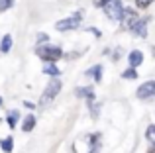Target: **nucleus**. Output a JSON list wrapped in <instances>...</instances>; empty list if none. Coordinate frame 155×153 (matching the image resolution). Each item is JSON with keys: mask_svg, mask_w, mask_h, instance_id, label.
I'll list each match as a JSON object with an SVG mask.
<instances>
[{"mask_svg": "<svg viewBox=\"0 0 155 153\" xmlns=\"http://www.w3.org/2000/svg\"><path fill=\"white\" fill-rule=\"evenodd\" d=\"M136 20H137V10H134V8H126V6H124V12H122V16H120L122 28H124V30H130V28L136 24Z\"/></svg>", "mask_w": 155, "mask_h": 153, "instance_id": "obj_5", "label": "nucleus"}, {"mask_svg": "<svg viewBox=\"0 0 155 153\" xmlns=\"http://www.w3.org/2000/svg\"><path fill=\"white\" fill-rule=\"evenodd\" d=\"M128 59H130V67H134V69H136V67H140L141 63H143V53H141V51H132V53L128 55Z\"/></svg>", "mask_w": 155, "mask_h": 153, "instance_id": "obj_9", "label": "nucleus"}, {"mask_svg": "<svg viewBox=\"0 0 155 153\" xmlns=\"http://www.w3.org/2000/svg\"><path fill=\"white\" fill-rule=\"evenodd\" d=\"M10 49H12V35L6 34L2 37V43H0V51H2V53H8Z\"/></svg>", "mask_w": 155, "mask_h": 153, "instance_id": "obj_15", "label": "nucleus"}, {"mask_svg": "<svg viewBox=\"0 0 155 153\" xmlns=\"http://www.w3.org/2000/svg\"><path fill=\"white\" fill-rule=\"evenodd\" d=\"M151 2H153V0H136L137 8H147V6H149Z\"/></svg>", "mask_w": 155, "mask_h": 153, "instance_id": "obj_19", "label": "nucleus"}, {"mask_svg": "<svg viewBox=\"0 0 155 153\" xmlns=\"http://www.w3.org/2000/svg\"><path fill=\"white\" fill-rule=\"evenodd\" d=\"M84 75H87V76H92V79L98 83V80L102 79V67H100V65H94V67H91V69H88Z\"/></svg>", "mask_w": 155, "mask_h": 153, "instance_id": "obj_12", "label": "nucleus"}, {"mask_svg": "<svg viewBox=\"0 0 155 153\" xmlns=\"http://www.w3.org/2000/svg\"><path fill=\"white\" fill-rule=\"evenodd\" d=\"M81 20H83V12H77L71 18L59 20V22L55 24V28H57V31H71V30H77V28H79Z\"/></svg>", "mask_w": 155, "mask_h": 153, "instance_id": "obj_3", "label": "nucleus"}, {"mask_svg": "<svg viewBox=\"0 0 155 153\" xmlns=\"http://www.w3.org/2000/svg\"><path fill=\"white\" fill-rule=\"evenodd\" d=\"M43 73H45V75H49V76H57V75L61 73V71L57 69V65H55V63L45 61V65H43Z\"/></svg>", "mask_w": 155, "mask_h": 153, "instance_id": "obj_14", "label": "nucleus"}, {"mask_svg": "<svg viewBox=\"0 0 155 153\" xmlns=\"http://www.w3.org/2000/svg\"><path fill=\"white\" fill-rule=\"evenodd\" d=\"M147 22H149L147 18H143V20L137 18V20H136V24H134L130 30H132L136 35H140V37H147Z\"/></svg>", "mask_w": 155, "mask_h": 153, "instance_id": "obj_7", "label": "nucleus"}, {"mask_svg": "<svg viewBox=\"0 0 155 153\" xmlns=\"http://www.w3.org/2000/svg\"><path fill=\"white\" fill-rule=\"evenodd\" d=\"M137 98L140 100H149V98H155V80H147L143 83L140 88H137Z\"/></svg>", "mask_w": 155, "mask_h": 153, "instance_id": "obj_6", "label": "nucleus"}, {"mask_svg": "<svg viewBox=\"0 0 155 153\" xmlns=\"http://www.w3.org/2000/svg\"><path fill=\"white\" fill-rule=\"evenodd\" d=\"M0 106H2V98H0Z\"/></svg>", "mask_w": 155, "mask_h": 153, "instance_id": "obj_22", "label": "nucleus"}, {"mask_svg": "<svg viewBox=\"0 0 155 153\" xmlns=\"http://www.w3.org/2000/svg\"><path fill=\"white\" fill-rule=\"evenodd\" d=\"M34 128H35V116L30 114L28 118H24V122H22V132L24 134H30Z\"/></svg>", "mask_w": 155, "mask_h": 153, "instance_id": "obj_10", "label": "nucleus"}, {"mask_svg": "<svg viewBox=\"0 0 155 153\" xmlns=\"http://www.w3.org/2000/svg\"><path fill=\"white\" fill-rule=\"evenodd\" d=\"M104 12L110 20H120L122 12H124V4H122V0H110L104 6Z\"/></svg>", "mask_w": 155, "mask_h": 153, "instance_id": "obj_4", "label": "nucleus"}, {"mask_svg": "<svg viewBox=\"0 0 155 153\" xmlns=\"http://www.w3.org/2000/svg\"><path fill=\"white\" fill-rule=\"evenodd\" d=\"M145 138H147V142L151 143L149 153H155V124H149V126H147V130H145Z\"/></svg>", "mask_w": 155, "mask_h": 153, "instance_id": "obj_11", "label": "nucleus"}, {"mask_svg": "<svg viewBox=\"0 0 155 153\" xmlns=\"http://www.w3.org/2000/svg\"><path fill=\"white\" fill-rule=\"evenodd\" d=\"M0 147H2L4 153H12V149H14V139H12V135L0 139Z\"/></svg>", "mask_w": 155, "mask_h": 153, "instance_id": "obj_13", "label": "nucleus"}, {"mask_svg": "<svg viewBox=\"0 0 155 153\" xmlns=\"http://www.w3.org/2000/svg\"><path fill=\"white\" fill-rule=\"evenodd\" d=\"M18 120H20V112L18 110H12L10 114H8V118H6V122H8V126L14 130L16 128V124H18Z\"/></svg>", "mask_w": 155, "mask_h": 153, "instance_id": "obj_16", "label": "nucleus"}, {"mask_svg": "<svg viewBox=\"0 0 155 153\" xmlns=\"http://www.w3.org/2000/svg\"><path fill=\"white\" fill-rule=\"evenodd\" d=\"M61 86H63V84H61V80L57 79V76H53L49 83H47L45 90H43V94H41V102H39V104H41V106H43V104H49L51 100L61 92Z\"/></svg>", "mask_w": 155, "mask_h": 153, "instance_id": "obj_1", "label": "nucleus"}, {"mask_svg": "<svg viewBox=\"0 0 155 153\" xmlns=\"http://www.w3.org/2000/svg\"><path fill=\"white\" fill-rule=\"evenodd\" d=\"M38 55L43 59V61H59L61 57H63V51H61V47L57 45H39L38 47Z\"/></svg>", "mask_w": 155, "mask_h": 153, "instance_id": "obj_2", "label": "nucleus"}, {"mask_svg": "<svg viewBox=\"0 0 155 153\" xmlns=\"http://www.w3.org/2000/svg\"><path fill=\"white\" fill-rule=\"evenodd\" d=\"M14 6V0H0V12L8 10V8Z\"/></svg>", "mask_w": 155, "mask_h": 153, "instance_id": "obj_18", "label": "nucleus"}, {"mask_svg": "<svg viewBox=\"0 0 155 153\" xmlns=\"http://www.w3.org/2000/svg\"><path fill=\"white\" fill-rule=\"evenodd\" d=\"M108 2H110V0H96V2H94V6H96V8H104Z\"/></svg>", "mask_w": 155, "mask_h": 153, "instance_id": "obj_21", "label": "nucleus"}, {"mask_svg": "<svg viewBox=\"0 0 155 153\" xmlns=\"http://www.w3.org/2000/svg\"><path fill=\"white\" fill-rule=\"evenodd\" d=\"M47 39H49V35H47V34H38V43H45Z\"/></svg>", "mask_w": 155, "mask_h": 153, "instance_id": "obj_20", "label": "nucleus"}, {"mask_svg": "<svg viewBox=\"0 0 155 153\" xmlns=\"http://www.w3.org/2000/svg\"><path fill=\"white\" fill-rule=\"evenodd\" d=\"M75 96H77V98H87V102H94V90H92V86H81V88H77Z\"/></svg>", "mask_w": 155, "mask_h": 153, "instance_id": "obj_8", "label": "nucleus"}, {"mask_svg": "<svg viewBox=\"0 0 155 153\" xmlns=\"http://www.w3.org/2000/svg\"><path fill=\"white\" fill-rule=\"evenodd\" d=\"M122 79H126V80H134V79H137V71L134 69V67H130V69L122 71Z\"/></svg>", "mask_w": 155, "mask_h": 153, "instance_id": "obj_17", "label": "nucleus"}]
</instances>
